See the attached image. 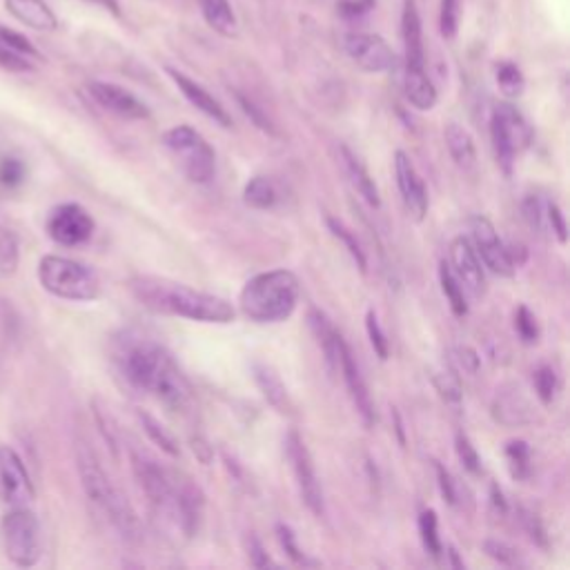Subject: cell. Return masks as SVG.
I'll return each instance as SVG.
<instances>
[{
  "mask_svg": "<svg viewBox=\"0 0 570 570\" xmlns=\"http://www.w3.org/2000/svg\"><path fill=\"white\" fill-rule=\"evenodd\" d=\"M94 228L96 226L92 215L78 203L57 205L47 219L49 239L65 247H76L87 243L94 234Z\"/></svg>",
  "mask_w": 570,
  "mask_h": 570,
  "instance_id": "cell-11",
  "label": "cell"
},
{
  "mask_svg": "<svg viewBox=\"0 0 570 570\" xmlns=\"http://www.w3.org/2000/svg\"><path fill=\"white\" fill-rule=\"evenodd\" d=\"M168 74L170 78L177 83V87L181 89V94L192 102V106L203 112L207 119H213L215 123H219L221 128H232V119L228 114V110L221 106V102L207 92L203 85H198L196 81H192L190 76H185L183 72L179 70H172L168 68Z\"/></svg>",
  "mask_w": 570,
  "mask_h": 570,
  "instance_id": "cell-19",
  "label": "cell"
},
{
  "mask_svg": "<svg viewBox=\"0 0 570 570\" xmlns=\"http://www.w3.org/2000/svg\"><path fill=\"white\" fill-rule=\"evenodd\" d=\"M0 499L12 508H25L34 501V484L25 461L10 446H0Z\"/></svg>",
  "mask_w": 570,
  "mask_h": 570,
  "instance_id": "cell-12",
  "label": "cell"
},
{
  "mask_svg": "<svg viewBox=\"0 0 570 570\" xmlns=\"http://www.w3.org/2000/svg\"><path fill=\"white\" fill-rule=\"evenodd\" d=\"M198 8L201 14L205 19V23L210 25L217 34L221 36H237V16L232 12L230 0H198Z\"/></svg>",
  "mask_w": 570,
  "mask_h": 570,
  "instance_id": "cell-27",
  "label": "cell"
},
{
  "mask_svg": "<svg viewBox=\"0 0 570 570\" xmlns=\"http://www.w3.org/2000/svg\"><path fill=\"white\" fill-rule=\"evenodd\" d=\"M19 241L12 230L0 228V277H12L19 268Z\"/></svg>",
  "mask_w": 570,
  "mask_h": 570,
  "instance_id": "cell-35",
  "label": "cell"
},
{
  "mask_svg": "<svg viewBox=\"0 0 570 570\" xmlns=\"http://www.w3.org/2000/svg\"><path fill=\"white\" fill-rule=\"evenodd\" d=\"M514 330H517V335H520V339H522L526 345H533V343L539 341L537 319H535V315L531 313V310H529L526 305L517 307V313H514Z\"/></svg>",
  "mask_w": 570,
  "mask_h": 570,
  "instance_id": "cell-39",
  "label": "cell"
},
{
  "mask_svg": "<svg viewBox=\"0 0 570 570\" xmlns=\"http://www.w3.org/2000/svg\"><path fill=\"white\" fill-rule=\"evenodd\" d=\"M89 96L94 98V102L98 108H102L106 112L125 119V121H143L149 117V110L145 102L134 96L132 92H128L121 85L114 83H102V81H92L87 85Z\"/></svg>",
  "mask_w": 570,
  "mask_h": 570,
  "instance_id": "cell-16",
  "label": "cell"
},
{
  "mask_svg": "<svg viewBox=\"0 0 570 570\" xmlns=\"http://www.w3.org/2000/svg\"><path fill=\"white\" fill-rule=\"evenodd\" d=\"M92 3H98V5H102V8L119 16V3H117V0H92Z\"/></svg>",
  "mask_w": 570,
  "mask_h": 570,
  "instance_id": "cell-53",
  "label": "cell"
},
{
  "mask_svg": "<svg viewBox=\"0 0 570 570\" xmlns=\"http://www.w3.org/2000/svg\"><path fill=\"white\" fill-rule=\"evenodd\" d=\"M25 181V166L19 159H5L0 163V183L8 187H16Z\"/></svg>",
  "mask_w": 570,
  "mask_h": 570,
  "instance_id": "cell-47",
  "label": "cell"
},
{
  "mask_svg": "<svg viewBox=\"0 0 570 570\" xmlns=\"http://www.w3.org/2000/svg\"><path fill=\"white\" fill-rule=\"evenodd\" d=\"M484 553L495 559L497 563L501 566H508V568H522L526 566V559L522 557V553L517 550L514 546H510L508 542H501V539H484Z\"/></svg>",
  "mask_w": 570,
  "mask_h": 570,
  "instance_id": "cell-36",
  "label": "cell"
},
{
  "mask_svg": "<svg viewBox=\"0 0 570 570\" xmlns=\"http://www.w3.org/2000/svg\"><path fill=\"white\" fill-rule=\"evenodd\" d=\"M185 177L196 185H207L217 174V154L194 128L177 125L163 136Z\"/></svg>",
  "mask_w": 570,
  "mask_h": 570,
  "instance_id": "cell-8",
  "label": "cell"
},
{
  "mask_svg": "<svg viewBox=\"0 0 570 570\" xmlns=\"http://www.w3.org/2000/svg\"><path fill=\"white\" fill-rule=\"evenodd\" d=\"M439 283H441V290L448 299V305L452 310L454 317H465L469 315V294L463 292L459 279L452 275L450 266L444 262L441 268H439Z\"/></svg>",
  "mask_w": 570,
  "mask_h": 570,
  "instance_id": "cell-30",
  "label": "cell"
},
{
  "mask_svg": "<svg viewBox=\"0 0 570 570\" xmlns=\"http://www.w3.org/2000/svg\"><path fill=\"white\" fill-rule=\"evenodd\" d=\"M452 275L459 279L463 292L480 299L486 292V272L482 268V258L477 256L473 243L463 237H457L450 243V262H448Z\"/></svg>",
  "mask_w": 570,
  "mask_h": 570,
  "instance_id": "cell-15",
  "label": "cell"
},
{
  "mask_svg": "<svg viewBox=\"0 0 570 570\" xmlns=\"http://www.w3.org/2000/svg\"><path fill=\"white\" fill-rule=\"evenodd\" d=\"M459 0H441V16H439V27L444 38H454L459 29Z\"/></svg>",
  "mask_w": 570,
  "mask_h": 570,
  "instance_id": "cell-43",
  "label": "cell"
},
{
  "mask_svg": "<svg viewBox=\"0 0 570 570\" xmlns=\"http://www.w3.org/2000/svg\"><path fill=\"white\" fill-rule=\"evenodd\" d=\"M522 210H524V219L526 223L537 230V232H546V201H542L537 194H531L524 198V205H522Z\"/></svg>",
  "mask_w": 570,
  "mask_h": 570,
  "instance_id": "cell-40",
  "label": "cell"
},
{
  "mask_svg": "<svg viewBox=\"0 0 570 570\" xmlns=\"http://www.w3.org/2000/svg\"><path fill=\"white\" fill-rule=\"evenodd\" d=\"M138 422H141L145 435H147L154 444H157L166 454H170V457H179V454H181L177 439L166 430V426H163L159 420H154L151 414H147V412H138Z\"/></svg>",
  "mask_w": 570,
  "mask_h": 570,
  "instance_id": "cell-32",
  "label": "cell"
},
{
  "mask_svg": "<svg viewBox=\"0 0 570 570\" xmlns=\"http://www.w3.org/2000/svg\"><path fill=\"white\" fill-rule=\"evenodd\" d=\"M401 32H403V47H405V68H426L422 19L417 8H414V0H405Z\"/></svg>",
  "mask_w": 570,
  "mask_h": 570,
  "instance_id": "cell-21",
  "label": "cell"
},
{
  "mask_svg": "<svg viewBox=\"0 0 570 570\" xmlns=\"http://www.w3.org/2000/svg\"><path fill=\"white\" fill-rule=\"evenodd\" d=\"M420 537H422L426 553L430 557L439 559L441 553H444V544H441V537H439V520H437L435 510H422V514H420Z\"/></svg>",
  "mask_w": 570,
  "mask_h": 570,
  "instance_id": "cell-33",
  "label": "cell"
},
{
  "mask_svg": "<svg viewBox=\"0 0 570 570\" xmlns=\"http://www.w3.org/2000/svg\"><path fill=\"white\" fill-rule=\"evenodd\" d=\"M454 450H457V457H459V461H461L465 471H469L471 475L482 473V457H480L477 448L473 446V441L469 439V435H465V433L454 435Z\"/></svg>",
  "mask_w": 570,
  "mask_h": 570,
  "instance_id": "cell-37",
  "label": "cell"
},
{
  "mask_svg": "<svg viewBox=\"0 0 570 570\" xmlns=\"http://www.w3.org/2000/svg\"><path fill=\"white\" fill-rule=\"evenodd\" d=\"M533 381H535V392L542 399V403H550L555 392H557V375H555V371L550 366H539L535 371Z\"/></svg>",
  "mask_w": 570,
  "mask_h": 570,
  "instance_id": "cell-42",
  "label": "cell"
},
{
  "mask_svg": "<svg viewBox=\"0 0 570 570\" xmlns=\"http://www.w3.org/2000/svg\"><path fill=\"white\" fill-rule=\"evenodd\" d=\"M5 8L16 21L32 29L51 32L59 27L57 14L49 10L45 0H5Z\"/></svg>",
  "mask_w": 570,
  "mask_h": 570,
  "instance_id": "cell-23",
  "label": "cell"
},
{
  "mask_svg": "<svg viewBox=\"0 0 570 570\" xmlns=\"http://www.w3.org/2000/svg\"><path fill=\"white\" fill-rule=\"evenodd\" d=\"M546 226L553 230V234L557 237L559 243H566V241H568L566 221H563V215H561L557 203H546Z\"/></svg>",
  "mask_w": 570,
  "mask_h": 570,
  "instance_id": "cell-48",
  "label": "cell"
},
{
  "mask_svg": "<svg viewBox=\"0 0 570 570\" xmlns=\"http://www.w3.org/2000/svg\"><path fill=\"white\" fill-rule=\"evenodd\" d=\"M497 85H499L504 96L517 98V96H522L526 81H524V74H522L520 68H517L510 61H504V63L497 65Z\"/></svg>",
  "mask_w": 570,
  "mask_h": 570,
  "instance_id": "cell-34",
  "label": "cell"
},
{
  "mask_svg": "<svg viewBox=\"0 0 570 570\" xmlns=\"http://www.w3.org/2000/svg\"><path fill=\"white\" fill-rule=\"evenodd\" d=\"M366 330H368L373 350L377 352V356H379L381 361H386L388 354H390V343H388V339H386V332H384V328H381V324H379V317H377L375 310H368V315H366Z\"/></svg>",
  "mask_w": 570,
  "mask_h": 570,
  "instance_id": "cell-41",
  "label": "cell"
},
{
  "mask_svg": "<svg viewBox=\"0 0 570 570\" xmlns=\"http://www.w3.org/2000/svg\"><path fill=\"white\" fill-rule=\"evenodd\" d=\"M38 281L49 294L65 301H94L100 294L96 272L68 256H43L38 264Z\"/></svg>",
  "mask_w": 570,
  "mask_h": 570,
  "instance_id": "cell-6",
  "label": "cell"
},
{
  "mask_svg": "<svg viewBox=\"0 0 570 570\" xmlns=\"http://www.w3.org/2000/svg\"><path fill=\"white\" fill-rule=\"evenodd\" d=\"M373 5H375V0H343L339 10H341V14H343L345 19H356V16H361V14L371 12Z\"/></svg>",
  "mask_w": 570,
  "mask_h": 570,
  "instance_id": "cell-52",
  "label": "cell"
},
{
  "mask_svg": "<svg viewBox=\"0 0 570 570\" xmlns=\"http://www.w3.org/2000/svg\"><path fill=\"white\" fill-rule=\"evenodd\" d=\"M345 54L366 72L381 74L395 68V51L392 47L377 34L366 32H350L343 38Z\"/></svg>",
  "mask_w": 570,
  "mask_h": 570,
  "instance_id": "cell-14",
  "label": "cell"
},
{
  "mask_svg": "<svg viewBox=\"0 0 570 570\" xmlns=\"http://www.w3.org/2000/svg\"><path fill=\"white\" fill-rule=\"evenodd\" d=\"M343 381H345V388L350 392V399L356 408V412L361 414V420H364L366 426H375L377 422V412H375V401L371 397V390H368V384L364 379V375H361V368L356 364V359L350 350V345L341 343V350H339V371Z\"/></svg>",
  "mask_w": 570,
  "mask_h": 570,
  "instance_id": "cell-18",
  "label": "cell"
},
{
  "mask_svg": "<svg viewBox=\"0 0 570 570\" xmlns=\"http://www.w3.org/2000/svg\"><path fill=\"white\" fill-rule=\"evenodd\" d=\"M237 100H239V106H241V110L252 119V123L258 128V130H264V132H268V134H277V130H275V125H272V121L266 117V112L262 110V108H256L254 106V102L250 100V98H245L243 94H237Z\"/></svg>",
  "mask_w": 570,
  "mask_h": 570,
  "instance_id": "cell-45",
  "label": "cell"
},
{
  "mask_svg": "<svg viewBox=\"0 0 570 570\" xmlns=\"http://www.w3.org/2000/svg\"><path fill=\"white\" fill-rule=\"evenodd\" d=\"M286 457L292 465V473L296 480V488L301 495V501L307 506V510L324 517L326 512V501H324V488L315 469L313 454H310L305 441L296 430H290L286 437Z\"/></svg>",
  "mask_w": 570,
  "mask_h": 570,
  "instance_id": "cell-10",
  "label": "cell"
},
{
  "mask_svg": "<svg viewBox=\"0 0 570 570\" xmlns=\"http://www.w3.org/2000/svg\"><path fill=\"white\" fill-rule=\"evenodd\" d=\"M301 286L290 270H270L252 277L241 294L239 307L252 324H281L294 315L299 305Z\"/></svg>",
  "mask_w": 570,
  "mask_h": 570,
  "instance_id": "cell-4",
  "label": "cell"
},
{
  "mask_svg": "<svg viewBox=\"0 0 570 570\" xmlns=\"http://www.w3.org/2000/svg\"><path fill=\"white\" fill-rule=\"evenodd\" d=\"M132 469L151 510L174 524L185 537H194L203 512V495L198 488L190 480L163 469L157 459L141 452H134Z\"/></svg>",
  "mask_w": 570,
  "mask_h": 570,
  "instance_id": "cell-2",
  "label": "cell"
},
{
  "mask_svg": "<svg viewBox=\"0 0 570 570\" xmlns=\"http://www.w3.org/2000/svg\"><path fill=\"white\" fill-rule=\"evenodd\" d=\"M504 454H506V461H508L510 475H512L514 480H520V482H522V480H529L531 469H533V465H531V448H529V444L522 441V439L508 441Z\"/></svg>",
  "mask_w": 570,
  "mask_h": 570,
  "instance_id": "cell-31",
  "label": "cell"
},
{
  "mask_svg": "<svg viewBox=\"0 0 570 570\" xmlns=\"http://www.w3.org/2000/svg\"><path fill=\"white\" fill-rule=\"evenodd\" d=\"M471 234H473V247L477 256L482 258V264L497 277H512L514 275V264L510 258L508 245L501 241L497 234L495 226L486 217H473L471 219Z\"/></svg>",
  "mask_w": 570,
  "mask_h": 570,
  "instance_id": "cell-13",
  "label": "cell"
},
{
  "mask_svg": "<svg viewBox=\"0 0 570 570\" xmlns=\"http://www.w3.org/2000/svg\"><path fill=\"white\" fill-rule=\"evenodd\" d=\"M395 174L408 215L414 221H424L428 215V190L422 177L417 174V168H414L412 159L401 149L395 151Z\"/></svg>",
  "mask_w": 570,
  "mask_h": 570,
  "instance_id": "cell-17",
  "label": "cell"
},
{
  "mask_svg": "<svg viewBox=\"0 0 570 570\" xmlns=\"http://www.w3.org/2000/svg\"><path fill=\"white\" fill-rule=\"evenodd\" d=\"M435 471H437V480H439V490L444 495V499L454 506L457 504V484L452 480V475L444 469V465L439 461H435Z\"/></svg>",
  "mask_w": 570,
  "mask_h": 570,
  "instance_id": "cell-50",
  "label": "cell"
},
{
  "mask_svg": "<svg viewBox=\"0 0 570 570\" xmlns=\"http://www.w3.org/2000/svg\"><path fill=\"white\" fill-rule=\"evenodd\" d=\"M117 366L121 377L136 390L159 399L174 412H185L192 403V386L172 354L157 341L125 335L117 343Z\"/></svg>",
  "mask_w": 570,
  "mask_h": 570,
  "instance_id": "cell-1",
  "label": "cell"
},
{
  "mask_svg": "<svg viewBox=\"0 0 570 570\" xmlns=\"http://www.w3.org/2000/svg\"><path fill=\"white\" fill-rule=\"evenodd\" d=\"M252 375H254V381L258 386V390H262V395L266 397V401L281 414H288V417H292L294 414V403L290 399V392L286 388V384L281 381V377L277 375V371L268 364H264V361H256V364L252 366Z\"/></svg>",
  "mask_w": 570,
  "mask_h": 570,
  "instance_id": "cell-20",
  "label": "cell"
},
{
  "mask_svg": "<svg viewBox=\"0 0 570 570\" xmlns=\"http://www.w3.org/2000/svg\"><path fill=\"white\" fill-rule=\"evenodd\" d=\"M339 161L343 166V172H345L350 185L359 192V196L364 198L371 207H379L381 205L379 187H377L375 179L371 177V172L366 170V166L356 159V154L350 151L345 145H339Z\"/></svg>",
  "mask_w": 570,
  "mask_h": 570,
  "instance_id": "cell-22",
  "label": "cell"
},
{
  "mask_svg": "<svg viewBox=\"0 0 570 570\" xmlns=\"http://www.w3.org/2000/svg\"><path fill=\"white\" fill-rule=\"evenodd\" d=\"M520 522H522L524 531L531 535V539H533L537 546H542V548L548 546L546 529H544L542 520H539V517H537L533 510H529V508H520Z\"/></svg>",
  "mask_w": 570,
  "mask_h": 570,
  "instance_id": "cell-44",
  "label": "cell"
},
{
  "mask_svg": "<svg viewBox=\"0 0 570 570\" xmlns=\"http://www.w3.org/2000/svg\"><path fill=\"white\" fill-rule=\"evenodd\" d=\"M277 537H279L281 548L286 550V555H288L296 566H319L317 559L307 557V555L299 548V544H296V535H294V531H292L290 526L279 524V526H277Z\"/></svg>",
  "mask_w": 570,
  "mask_h": 570,
  "instance_id": "cell-38",
  "label": "cell"
},
{
  "mask_svg": "<svg viewBox=\"0 0 570 570\" xmlns=\"http://www.w3.org/2000/svg\"><path fill=\"white\" fill-rule=\"evenodd\" d=\"M0 546L5 557L21 568L36 566L43 555V535L38 517L25 508H12L0 520Z\"/></svg>",
  "mask_w": 570,
  "mask_h": 570,
  "instance_id": "cell-7",
  "label": "cell"
},
{
  "mask_svg": "<svg viewBox=\"0 0 570 570\" xmlns=\"http://www.w3.org/2000/svg\"><path fill=\"white\" fill-rule=\"evenodd\" d=\"M307 322H310V328H313V335H315L319 348L324 350L328 368H330L332 373H337V371H339V350H341L343 337L337 332V328L332 326V322L322 313V310H317V307L310 310Z\"/></svg>",
  "mask_w": 570,
  "mask_h": 570,
  "instance_id": "cell-24",
  "label": "cell"
},
{
  "mask_svg": "<svg viewBox=\"0 0 570 570\" xmlns=\"http://www.w3.org/2000/svg\"><path fill=\"white\" fill-rule=\"evenodd\" d=\"M243 203L252 210H272L279 203V187L270 177H254L243 190Z\"/></svg>",
  "mask_w": 570,
  "mask_h": 570,
  "instance_id": "cell-28",
  "label": "cell"
},
{
  "mask_svg": "<svg viewBox=\"0 0 570 570\" xmlns=\"http://www.w3.org/2000/svg\"><path fill=\"white\" fill-rule=\"evenodd\" d=\"M78 475L85 488V495L98 506V510L108 517L112 526L121 533V537L134 542L141 535V524L134 508L128 497L117 488L110 475L102 471V465L94 457L92 450H78Z\"/></svg>",
  "mask_w": 570,
  "mask_h": 570,
  "instance_id": "cell-5",
  "label": "cell"
},
{
  "mask_svg": "<svg viewBox=\"0 0 570 570\" xmlns=\"http://www.w3.org/2000/svg\"><path fill=\"white\" fill-rule=\"evenodd\" d=\"M444 138L452 161L461 170H473L477 163V149L469 130H463L459 123H448L444 130Z\"/></svg>",
  "mask_w": 570,
  "mask_h": 570,
  "instance_id": "cell-26",
  "label": "cell"
},
{
  "mask_svg": "<svg viewBox=\"0 0 570 570\" xmlns=\"http://www.w3.org/2000/svg\"><path fill=\"white\" fill-rule=\"evenodd\" d=\"M435 384H437V390L441 392V397L446 401H450V403H459L461 401V388H459V384H457V379L452 375H441V377L435 379Z\"/></svg>",
  "mask_w": 570,
  "mask_h": 570,
  "instance_id": "cell-51",
  "label": "cell"
},
{
  "mask_svg": "<svg viewBox=\"0 0 570 570\" xmlns=\"http://www.w3.org/2000/svg\"><path fill=\"white\" fill-rule=\"evenodd\" d=\"M326 226H328V230L332 232V237L339 239L341 245L348 250V254L354 258L356 268L366 275V272H368V256H366V250L361 247L356 234H354L345 223H341V221L335 219V217H326Z\"/></svg>",
  "mask_w": 570,
  "mask_h": 570,
  "instance_id": "cell-29",
  "label": "cell"
},
{
  "mask_svg": "<svg viewBox=\"0 0 570 570\" xmlns=\"http://www.w3.org/2000/svg\"><path fill=\"white\" fill-rule=\"evenodd\" d=\"M247 557H250V563H252L254 568H268V566H277V563L272 561V557L266 553L264 544L258 542L256 537H250V539H247Z\"/></svg>",
  "mask_w": 570,
  "mask_h": 570,
  "instance_id": "cell-49",
  "label": "cell"
},
{
  "mask_svg": "<svg viewBox=\"0 0 570 570\" xmlns=\"http://www.w3.org/2000/svg\"><path fill=\"white\" fill-rule=\"evenodd\" d=\"M490 141L497 166L510 177L517 154L524 151L533 141V128L510 102H499L490 119Z\"/></svg>",
  "mask_w": 570,
  "mask_h": 570,
  "instance_id": "cell-9",
  "label": "cell"
},
{
  "mask_svg": "<svg viewBox=\"0 0 570 570\" xmlns=\"http://www.w3.org/2000/svg\"><path fill=\"white\" fill-rule=\"evenodd\" d=\"M130 290L143 307L157 315L219 326L232 324L237 317V310L228 299L190 288L179 281L161 277H134L130 281Z\"/></svg>",
  "mask_w": 570,
  "mask_h": 570,
  "instance_id": "cell-3",
  "label": "cell"
},
{
  "mask_svg": "<svg viewBox=\"0 0 570 570\" xmlns=\"http://www.w3.org/2000/svg\"><path fill=\"white\" fill-rule=\"evenodd\" d=\"M0 40H3L10 49H14V51H19V54H23V57H38V51H36V47L25 38V36H21V34H16V32H12V29H5V27H0Z\"/></svg>",
  "mask_w": 570,
  "mask_h": 570,
  "instance_id": "cell-46",
  "label": "cell"
},
{
  "mask_svg": "<svg viewBox=\"0 0 570 570\" xmlns=\"http://www.w3.org/2000/svg\"><path fill=\"white\" fill-rule=\"evenodd\" d=\"M403 89L412 108L428 112L437 106V89L430 76L426 74V68H405Z\"/></svg>",
  "mask_w": 570,
  "mask_h": 570,
  "instance_id": "cell-25",
  "label": "cell"
}]
</instances>
